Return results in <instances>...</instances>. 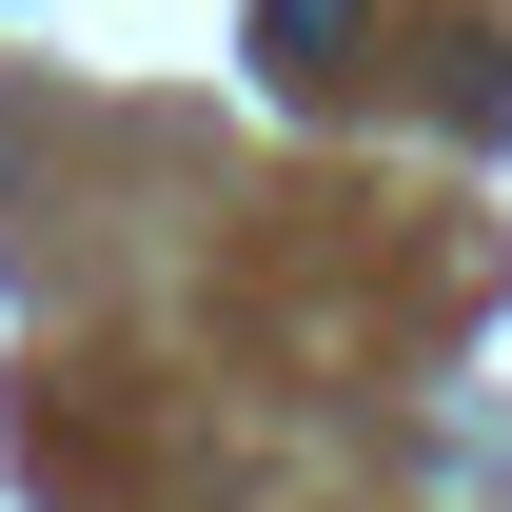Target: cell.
<instances>
[{
	"instance_id": "cell-1",
	"label": "cell",
	"mask_w": 512,
	"mask_h": 512,
	"mask_svg": "<svg viewBox=\"0 0 512 512\" xmlns=\"http://www.w3.org/2000/svg\"><path fill=\"white\" fill-rule=\"evenodd\" d=\"M335 40H355V0H256V60H276V99H335Z\"/></svg>"
}]
</instances>
